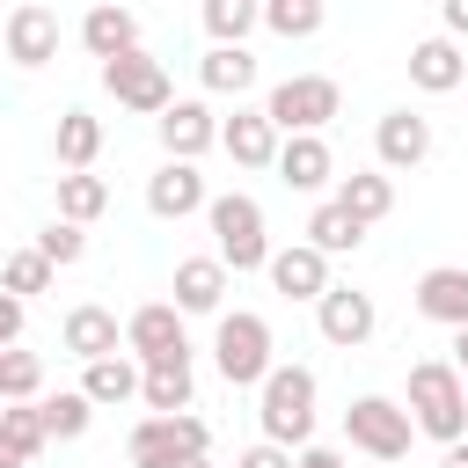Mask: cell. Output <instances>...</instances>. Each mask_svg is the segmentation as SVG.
<instances>
[{"mask_svg":"<svg viewBox=\"0 0 468 468\" xmlns=\"http://www.w3.org/2000/svg\"><path fill=\"white\" fill-rule=\"evenodd\" d=\"M410 424L424 431V439H439V446H453V439H468V380H461V366H446V358H417L410 366Z\"/></svg>","mask_w":468,"mask_h":468,"instance_id":"obj_1","label":"cell"},{"mask_svg":"<svg viewBox=\"0 0 468 468\" xmlns=\"http://www.w3.org/2000/svg\"><path fill=\"white\" fill-rule=\"evenodd\" d=\"M256 424L271 446H307L314 439V373L307 366H271L263 388H256Z\"/></svg>","mask_w":468,"mask_h":468,"instance_id":"obj_2","label":"cell"},{"mask_svg":"<svg viewBox=\"0 0 468 468\" xmlns=\"http://www.w3.org/2000/svg\"><path fill=\"white\" fill-rule=\"evenodd\" d=\"M205 446H212V424L190 417V410H176V417H146V424H132L124 461H132V468H190V461H205Z\"/></svg>","mask_w":468,"mask_h":468,"instance_id":"obj_3","label":"cell"},{"mask_svg":"<svg viewBox=\"0 0 468 468\" xmlns=\"http://www.w3.org/2000/svg\"><path fill=\"white\" fill-rule=\"evenodd\" d=\"M205 219H212V241H219V263H227V271H263V263H271L263 205H256L249 190H227V197H212V205H205Z\"/></svg>","mask_w":468,"mask_h":468,"instance_id":"obj_4","label":"cell"},{"mask_svg":"<svg viewBox=\"0 0 468 468\" xmlns=\"http://www.w3.org/2000/svg\"><path fill=\"white\" fill-rule=\"evenodd\" d=\"M212 358H219L227 388H263V373L278 366V358H271V322L249 314V307L219 314V329H212Z\"/></svg>","mask_w":468,"mask_h":468,"instance_id":"obj_5","label":"cell"},{"mask_svg":"<svg viewBox=\"0 0 468 468\" xmlns=\"http://www.w3.org/2000/svg\"><path fill=\"white\" fill-rule=\"evenodd\" d=\"M344 110V88L329 80V73H292V80H278L271 95H263V117L292 139V132H322L329 117Z\"/></svg>","mask_w":468,"mask_h":468,"instance_id":"obj_6","label":"cell"},{"mask_svg":"<svg viewBox=\"0 0 468 468\" xmlns=\"http://www.w3.org/2000/svg\"><path fill=\"white\" fill-rule=\"evenodd\" d=\"M344 439L358 446V453H373V461H402L410 453V439H417V424H410V410L402 402H388V395H358L351 410H344Z\"/></svg>","mask_w":468,"mask_h":468,"instance_id":"obj_7","label":"cell"},{"mask_svg":"<svg viewBox=\"0 0 468 468\" xmlns=\"http://www.w3.org/2000/svg\"><path fill=\"white\" fill-rule=\"evenodd\" d=\"M102 88H110L124 110H139V117H161V110L176 102L168 66H161L154 51H124V58H110V66H102Z\"/></svg>","mask_w":468,"mask_h":468,"instance_id":"obj_8","label":"cell"},{"mask_svg":"<svg viewBox=\"0 0 468 468\" xmlns=\"http://www.w3.org/2000/svg\"><path fill=\"white\" fill-rule=\"evenodd\" d=\"M373 322H380V307H373V292H358V285H329V292L314 300V329H322L336 351H358V344L373 336Z\"/></svg>","mask_w":468,"mask_h":468,"instance_id":"obj_9","label":"cell"},{"mask_svg":"<svg viewBox=\"0 0 468 468\" xmlns=\"http://www.w3.org/2000/svg\"><path fill=\"white\" fill-rule=\"evenodd\" d=\"M124 351H132L139 366L190 351V344H183V307H176V300H146V307H132V322H124Z\"/></svg>","mask_w":468,"mask_h":468,"instance_id":"obj_10","label":"cell"},{"mask_svg":"<svg viewBox=\"0 0 468 468\" xmlns=\"http://www.w3.org/2000/svg\"><path fill=\"white\" fill-rule=\"evenodd\" d=\"M0 44H7L15 66H51V58H58V15L37 7V0H22V7H7Z\"/></svg>","mask_w":468,"mask_h":468,"instance_id":"obj_11","label":"cell"},{"mask_svg":"<svg viewBox=\"0 0 468 468\" xmlns=\"http://www.w3.org/2000/svg\"><path fill=\"white\" fill-rule=\"evenodd\" d=\"M212 197H205V176H197V161H161L154 176H146V212L154 219H190V212H205Z\"/></svg>","mask_w":468,"mask_h":468,"instance_id":"obj_12","label":"cell"},{"mask_svg":"<svg viewBox=\"0 0 468 468\" xmlns=\"http://www.w3.org/2000/svg\"><path fill=\"white\" fill-rule=\"evenodd\" d=\"M373 154H380L388 176H402V168H417V161L431 154V124H424L417 110H388V117L373 124Z\"/></svg>","mask_w":468,"mask_h":468,"instance_id":"obj_13","label":"cell"},{"mask_svg":"<svg viewBox=\"0 0 468 468\" xmlns=\"http://www.w3.org/2000/svg\"><path fill=\"white\" fill-rule=\"evenodd\" d=\"M271 285L285 292V300H322L329 292V256L314 249V241H292V249H271Z\"/></svg>","mask_w":468,"mask_h":468,"instance_id":"obj_14","label":"cell"},{"mask_svg":"<svg viewBox=\"0 0 468 468\" xmlns=\"http://www.w3.org/2000/svg\"><path fill=\"white\" fill-rule=\"evenodd\" d=\"M80 44H88V58H124V51H139V15L132 7H117V0H95L88 15H80Z\"/></svg>","mask_w":468,"mask_h":468,"instance_id":"obj_15","label":"cell"},{"mask_svg":"<svg viewBox=\"0 0 468 468\" xmlns=\"http://www.w3.org/2000/svg\"><path fill=\"white\" fill-rule=\"evenodd\" d=\"M154 124H161V146H168V161H197L205 146H219V117H212L205 102H168Z\"/></svg>","mask_w":468,"mask_h":468,"instance_id":"obj_16","label":"cell"},{"mask_svg":"<svg viewBox=\"0 0 468 468\" xmlns=\"http://www.w3.org/2000/svg\"><path fill=\"white\" fill-rule=\"evenodd\" d=\"M278 183L285 190H322L329 176H336V161H329V139L322 132H292V139H278Z\"/></svg>","mask_w":468,"mask_h":468,"instance_id":"obj_17","label":"cell"},{"mask_svg":"<svg viewBox=\"0 0 468 468\" xmlns=\"http://www.w3.org/2000/svg\"><path fill=\"white\" fill-rule=\"evenodd\" d=\"M417 314L424 322H446V329H468V271L461 263H431L417 278Z\"/></svg>","mask_w":468,"mask_h":468,"instance_id":"obj_18","label":"cell"},{"mask_svg":"<svg viewBox=\"0 0 468 468\" xmlns=\"http://www.w3.org/2000/svg\"><path fill=\"white\" fill-rule=\"evenodd\" d=\"M58 344H66L80 366H95V358H110V351L124 344V329H117V314H110V307H95V300H88V307H73V314L58 322Z\"/></svg>","mask_w":468,"mask_h":468,"instance_id":"obj_19","label":"cell"},{"mask_svg":"<svg viewBox=\"0 0 468 468\" xmlns=\"http://www.w3.org/2000/svg\"><path fill=\"white\" fill-rule=\"evenodd\" d=\"M410 80H417L424 95H453V88L468 80L461 44H453V37H424V44H410Z\"/></svg>","mask_w":468,"mask_h":468,"instance_id":"obj_20","label":"cell"},{"mask_svg":"<svg viewBox=\"0 0 468 468\" xmlns=\"http://www.w3.org/2000/svg\"><path fill=\"white\" fill-rule=\"evenodd\" d=\"M219 146L234 154V168H271V161H278V124H271L263 110H234V117L219 124Z\"/></svg>","mask_w":468,"mask_h":468,"instance_id":"obj_21","label":"cell"},{"mask_svg":"<svg viewBox=\"0 0 468 468\" xmlns=\"http://www.w3.org/2000/svg\"><path fill=\"white\" fill-rule=\"evenodd\" d=\"M190 395H197V380H190V351H176V358H154V366H146V380H139V402H146L154 417H176V410H190Z\"/></svg>","mask_w":468,"mask_h":468,"instance_id":"obj_22","label":"cell"},{"mask_svg":"<svg viewBox=\"0 0 468 468\" xmlns=\"http://www.w3.org/2000/svg\"><path fill=\"white\" fill-rule=\"evenodd\" d=\"M44 410L37 402H0V468H29L44 453Z\"/></svg>","mask_w":468,"mask_h":468,"instance_id":"obj_23","label":"cell"},{"mask_svg":"<svg viewBox=\"0 0 468 468\" xmlns=\"http://www.w3.org/2000/svg\"><path fill=\"white\" fill-rule=\"evenodd\" d=\"M219 292H227V263L219 256H183L176 263V307L183 314H219Z\"/></svg>","mask_w":468,"mask_h":468,"instance_id":"obj_24","label":"cell"},{"mask_svg":"<svg viewBox=\"0 0 468 468\" xmlns=\"http://www.w3.org/2000/svg\"><path fill=\"white\" fill-rule=\"evenodd\" d=\"M336 205H344L351 219H366V227H373V219H388V212H395V176H388V168H358V176H344V183H336Z\"/></svg>","mask_w":468,"mask_h":468,"instance_id":"obj_25","label":"cell"},{"mask_svg":"<svg viewBox=\"0 0 468 468\" xmlns=\"http://www.w3.org/2000/svg\"><path fill=\"white\" fill-rule=\"evenodd\" d=\"M197 80H205L212 95H249V88H256V58H249V44H212V51L197 58Z\"/></svg>","mask_w":468,"mask_h":468,"instance_id":"obj_26","label":"cell"},{"mask_svg":"<svg viewBox=\"0 0 468 468\" xmlns=\"http://www.w3.org/2000/svg\"><path fill=\"white\" fill-rule=\"evenodd\" d=\"M51 154H58V168H95V154H102V117H88V110H58Z\"/></svg>","mask_w":468,"mask_h":468,"instance_id":"obj_27","label":"cell"},{"mask_svg":"<svg viewBox=\"0 0 468 468\" xmlns=\"http://www.w3.org/2000/svg\"><path fill=\"white\" fill-rule=\"evenodd\" d=\"M139 380H146V373H139L124 351H110V358H95V366H88L80 395H88L95 410H117V402H132V395H139Z\"/></svg>","mask_w":468,"mask_h":468,"instance_id":"obj_28","label":"cell"},{"mask_svg":"<svg viewBox=\"0 0 468 468\" xmlns=\"http://www.w3.org/2000/svg\"><path fill=\"white\" fill-rule=\"evenodd\" d=\"M102 212H110V183H102L95 168H66V176H58V219L88 227V219H102Z\"/></svg>","mask_w":468,"mask_h":468,"instance_id":"obj_29","label":"cell"},{"mask_svg":"<svg viewBox=\"0 0 468 468\" xmlns=\"http://www.w3.org/2000/svg\"><path fill=\"white\" fill-rule=\"evenodd\" d=\"M307 241H314L322 256H351V249L366 241V219H351V212L329 197V205H314V219H307Z\"/></svg>","mask_w":468,"mask_h":468,"instance_id":"obj_30","label":"cell"},{"mask_svg":"<svg viewBox=\"0 0 468 468\" xmlns=\"http://www.w3.org/2000/svg\"><path fill=\"white\" fill-rule=\"evenodd\" d=\"M51 256L44 249H15L7 263H0V292H15V300H29V292H51Z\"/></svg>","mask_w":468,"mask_h":468,"instance_id":"obj_31","label":"cell"},{"mask_svg":"<svg viewBox=\"0 0 468 468\" xmlns=\"http://www.w3.org/2000/svg\"><path fill=\"white\" fill-rule=\"evenodd\" d=\"M256 22H263L256 0H205V37H212V44H249Z\"/></svg>","mask_w":468,"mask_h":468,"instance_id":"obj_32","label":"cell"},{"mask_svg":"<svg viewBox=\"0 0 468 468\" xmlns=\"http://www.w3.org/2000/svg\"><path fill=\"white\" fill-rule=\"evenodd\" d=\"M44 388V358L37 351H0V402H37Z\"/></svg>","mask_w":468,"mask_h":468,"instance_id":"obj_33","label":"cell"},{"mask_svg":"<svg viewBox=\"0 0 468 468\" xmlns=\"http://www.w3.org/2000/svg\"><path fill=\"white\" fill-rule=\"evenodd\" d=\"M37 410H44V431H51V439H80V431L95 424V402H88L80 388H73V395H44Z\"/></svg>","mask_w":468,"mask_h":468,"instance_id":"obj_34","label":"cell"},{"mask_svg":"<svg viewBox=\"0 0 468 468\" xmlns=\"http://www.w3.org/2000/svg\"><path fill=\"white\" fill-rule=\"evenodd\" d=\"M263 22L278 37H314L322 29V0H263Z\"/></svg>","mask_w":468,"mask_h":468,"instance_id":"obj_35","label":"cell"},{"mask_svg":"<svg viewBox=\"0 0 468 468\" xmlns=\"http://www.w3.org/2000/svg\"><path fill=\"white\" fill-rule=\"evenodd\" d=\"M37 249H44V256H51L58 271H66V263H80V256H88V234H80L73 219H51V227L37 234Z\"/></svg>","mask_w":468,"mask_h":468,"instance_id":"obj_36","label":"cell"},{"mask_svg":"<svg viewBox=\"0 0 468 468\" xmlns=\"http://www.w3.org/2000/svg\"><path fill=\"white\" fill-rule=\"evenodd\" d=\"M234 468H292V453H285V446H271V439H256V446H249Z\"/></svg>","mask_w":468,"mask_h":468,"instance_id":"obj_37","label":"cell"},{"mask_svg":"<svg viewBox=\"0 0 468 468\" xmlns=\"http://www.w3.org/2000/svg\"><path fill=\"white\" fill-rule=\"evenodd\" d=\"M15 344H22V300L0 292V351H15Z\"/></svg>","mask_w":468,"mask_h":468,"instance_id":"obj_38","label":"cell"},{"mask_svg":"<svg viewBox=\"0 0 468 468\" xmlns=\"http://www.w3.org/2000/svg\"><path fill=\"white\" fill-rule=\"evenodd\" d=\"M292 468H344V453H336V446H300Z\"/></svg>","mask_w":468,"mask_h":468,"instance_id":"obj_39","label":"cell"},{"mask_svg":"<svg viewBox=\"0 0 468 468\" xmlns=\"http://www.w3.org/2000/svg\"><path fill=\"white\" fill-rule=\"evenodd\" d=\"M439 22H446V37H468V0H439Z\"/></svg>","mask_w":468,"mask_h":468,"instance_id":"obj_40","label":"cell"},{"mask_svg":"<svg viewBox=\"0 0 468 468\" xmlns=\"http://www.w3.org/2000/svg\"><path fill=\"white\" fill-rule=\"evenodd\" d=\"M439 468H468V439H453V446H439Z\"/></svg>","mask_w":468,"mask_h":468,"instance_id":"obj_41","label":"cell"},{"mask_svg":"<svg viewBox=\"0 0 468 468\" xmlns=\"http://www.w3.org/2000/svg\"><path fill=\"white\" fill-rule=\"evenodd\" d=\"M453 366H461V380H468V329H453Z\"/></svg>","mask_w":468,"mask_h":468,"instance_id":"obj_42","label":"cell"},{"mask_svg":"<svg viewBox=\"0 0 468 468\" xmlns=\"http://www.w3.org/2000/svg\"><path fill=\"white\" fill-rule=\"evenodd\" d=\"M190 468H212V461H190Z\"/></svg>","mask_w":468,"mask_h":468,"instance_id":"obj_43","label":"cell"},{"mask_svg":"<svg viewBox=\"0 0 468 468\" xmlns=\"http://www.w3.org/2000/svg\"><path fill=\"white\" fill-rule=\"evenodd\" d=\"M0 58H7V44H0Z\"/></svg>","mask_w":468,"mask_h":468,"instance_id":"obj_44","label":"cell"},{"mask_svg":"<svg viewBox=\"0 0 468 468\" xmlns=\"http://www.w3.org/2000/svg\"><path fill=\"white\" fill-rule=\"evenodd\" d=\"M380 468H388V461H380Z\"/></svg>","mask_w":468,"mask_h":468,"instance_id":"obj_45","label":"cell"}]
</instances>
